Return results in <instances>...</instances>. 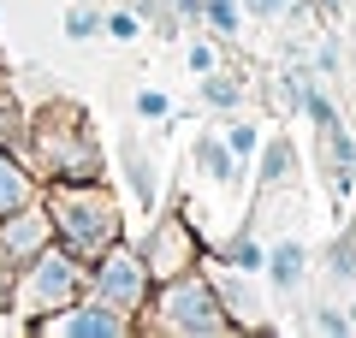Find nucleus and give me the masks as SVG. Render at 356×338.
<instances>
[{"instance_id": "f257e3e1", "label": "nucleus", "mask_w": 356, "mask_h": 338, "mask_svg": "<svg viewBox=\"0 0 356 338\" xmlns=\"http://www.w3.org/2000/svg\"><path fill=\"white\" fill-rule=\"evenodd\" d=\"M42 208H48V220H54V238L72 255H83V261H95L107 243H119V225H125L119 196L102 178H54L48 196H42Z\"/></svg>"}, {"instance_id": "f03ea898", "label": "nucleus", "mask_w": 356, "mask_h": 338, "mask_svg": "<svg viewBox=\"0 0 356 338\" xmlns=\"http://www.w3.org/2000/svg\"><path fill=\"white\" fill-rule=\"evenodd\" d=\"M24 149H30V161H36V172L48 184L54 178H102V143L89 131V113L72 107V101H60V107L30 119Z\"/></svg>"}, {"instance_id": "7ed1b4c3", "label": "nucleus", "mask_w": 356, "mask_h": 338, "mask_svg": "<svg viewBox=\"0 0 356 338\" xmlns=\"http://www.w3.org/2000/svg\"><path fill=\"white\" fill-rule=\"evenodd\" d=\"M149 332H172V338H220V332H238L226 314V303H220L214 279H202L191 267V273H172L161 279V285L149 291Z\"/></svg>"}, {"instance_id": "20e7f679", "label": "nucleus", "mask_w": 356, "mask_h": 338, "mask_svg": "<svg viewBox=\"0 0 356 338\" xmlns=\"http://www.w3.org/2000/svg\"><path fill=\"white\" fill-rule=\"evenodd\" d=\"M89 291V261L83 255H72L60 238L48 243V250H36L24 267H18V291H13V309L24 326H36L42 314L65 309V303H77Z\"/></svg>"}, {"instance_id": "39448f33", "label": "nucleus", "mask_w": 356, "mask_h": 338, "mask_svg": "<svg viewBox=\"0 0 356 338\" xmlns=\"http://www.w3.org/2000/svg\"><path fill=\"white\" fill-rule=\"evenodd\" d=\"M149 291H154V279H149V267H143L137 243H107V250L89 261V297L107 303V309H119V314H131V321L149 309Z\"/></svg>"}, {"instance_id": "423d86ee", "label": "nucleus", "mask_w": 356, "mask_h": 338, "mask_svg": "<svg viewBox=\"0 0 356 338\" xmlns=\"http://www.w3.org/2000/svg\"><path fill=\"white\" fill-rule=\"evenodd\" d=\"M143 267H149V279L161 285V279L172 273H191L196 261H202V238H196V225L184 220V214H161V220L149 225V238L137 243Z\"/></svg>"}, {"instance_id": "0eeeda50", "label": "nucleus", "mask_w": 356, "mask_h": 338, "mask_svg": "<svg viewBox=\"0 0 356 338\" xmlns=\"http://www.w3.org/2000/svg\"><path fill=\"white\" fill-rule=\"evenodd\" d=\"M36 332H42V338H125V332H137V321H131V314H119V309H107V303H95V297L83 291L77 303L42 314Z\"/></svg>"}, {"instance_id": "6e6552de", "label": "nucleus", "mask_w": 356, "mask_h": 338, "mask_svg": "<svg viewBox=\"0 0 356 338\" xmlns=\"http://www.w3.org/2000/svg\"><path fill=\"white\" fill-rule=\"evenodd\" d=\"M48 243H54V220H48V208H42V196L24 202V208H13V214H0V255H6V261L24 267L30 255L48 250Z\"/></svg>"}, {"instance_id": "1a4fd4ad", "label": "nucleus", "mask_w": 356, "mask_h": 338, "mask_svg": "<svg viewBox=\"0 0 356 338\" xmlns=\"http://www.w3.org/2000/svg\"><path fill=\"white\" fill-rule=\"evenodd\" d=\"M321 143H327V184H332V202H344L350 196V184H356V137L344 125H332V131H321Z\"/></svg>"}, {"instance_id": "9d476101", "label": "nucleus", "mask_w": 356, "mask_h": 338, "mask_svg": "<svg viewBox=\"0 0 356 338\" xmlns=\"http://www.w3.org/2000/svg\"><path fill=\"white\" fill-rule=\"evenodd\" d=\"M261 273H267V285H273V291H280V297H285V291H297V285H303V279H309V250H303V243H297V238H280V243H273V250H267Z\"/></svg>"}, {"instance_id": "9b49d317", "label": "nucleus", "mask_w": 356, "mask_h": 338, "mask_svg": "<svg viewBox=\"0 0 356 338\" xmlns=\"http://www.w3.org/2000/svg\"><path fill=\"white\" fill-rule=\"evenodd\" d=\"M196 166H202V178H208V184H220V190H232L243 178V161L232 154V143L220 137V131H208V137L196 143Z\"/></svg>"}, {"instance_id": "f8f14e48", "label": "nucleus", "mask_w": 356, "mask_h": 338, "mask_svg": "<svg viewBox=\"0 0 356 338\" xmlns=\"http://www.w3.org/2000/svg\"><path fill=\"white\" fill-rule=\"evenodd\" d=\"M214 291H220V303H226V314H232V326H255L261 321V297H255V285H243V273L238 267H220V279H214Z\"/></svg>"}, {"instance_id": "ddd939ff", "label": "nucleus", "mask_w": 356, "mask_h": 338, "mask_svg": "<svg viewBox=\"0 0 356 338\" xmlns=\"http://www.w3.org/2000/svg\"><path fill=\"white\" fill-rule=\"evenodd\" d=\"M24 202H36V178H30V166L0 143V214L24 208Z\"/></svg>"}, {"instance_id": "4468645a", "label": "nucleus", "mask_w": 356, "mask_h": 338, "mask_svg": "<svg viewBox=\"0 0 356 338\" xmlns=\"http://www.w3.org/2000/svg\"><path fill=\"white\" fill-rule=\"evenodd\" d=\"M261 190H285V184H297V143L291 137H273L261 149Z\"/></svg>"}, {"instance_id": "2eb2a0df", "label": "nucleus", "mask_w": 356, "mask_h": 338, "mask_svg": "<svg viewBox=\"0 0 356 338\" xmlns=\"http://www.w3.org/2000/svg\"><path fill=\"white\" fill-rule=\"evenodd\" d=\"M125 184H131V202L149 214L154 208V166L143 154V143H125Z\"/></svg>"}, {"instance_id": "dca6fc26", "label": "nucleus", "mask_w": 356, "mask_h": 338, "mask_svg": "<svg viewBox=\"0 0 356 338\" xmlns=\"http://www.w3.org/2000/svg\"><path fill=\"white\" fill-rule=\"evenodd\" d=\"M196 95H202L208 113H232L243 101V83H238V77H220V72H202V77H196Z\"/></svg>"}, {"instance_id": "f3484780", "label": "nucleus", "mask_w": 356, "mask_h": 338, "mask_svg": "<svg viewBox=\"0 0 356 338\" xmlns=\"http://www.w3.org/2000/svg\"><path fill=\"white\" fill-rule=\"evenodd\" d=\"M220 261H226V267H238V273H261L267 250H261V243H255V232H250V225H243L238 238H232L226 250H220Z\"/></svg>"}, {"instance_id": "a211bd4d", "label": "nucleus", "mask_w": 356, "mask_h": 338, "mask_svg": "<svg viewBox=\"0 0 356 338\" xmlns=\"http://www.w3.org/2000/svg\"><path fill=\"white\" fill-rule=\"evenodd\" d=\"M202 24L214 30L220 42H232L243 30V6H238V0H202Z\"/></svg>"}, {"instance_id": "6ab92c4d", "label": "nucleus", "mask_w": 356, "mask_h": 338, "mask_svg": "<svg viewBox=\"0 0 356 338\" xmlns=\"http://www.w3.org/2000/svg\"><path fill=\"white\" fill-rule=\"evenodd\" d=\"M65 36H72V42L102 36V13H95V6H83V0H72V6H65Z\"/></svg>"}, {"instance_id": "aec40b11", "label": "nucleus", "mask_w": 356, "mask_h": 338, "mask_svg": "<svg viewBox=\"0 0 356 338\" xmlns=\"http://www.w3.org/2000/svg\"><path fill=\"white\" fill-rule=\"evenodd\" d=\"M327 273L339 279V285H356V238L344 232L339 243H332V255H327Z\"/></svg>"}, {"instance_id": "412c9836", "label": "nucleus", "mask_w": 356, "mask_h": 338, "mask_svg": "<svg viewBox=\"0 0 356 338\" xmlns=\"http://www.w3.org/2000/svg\"><path fill=\"white\" fill-rule=\"evenodd\" d=\"M102 30H107L113 42H137V36H143V13H137V6H119V13H102Z\"/></svg>"}, {"instance_id": "4be33fe9", "label": "nucleus", "mask_w": 356, "mask_h": 338, "mask_svg": "<svg viewBox=\"0 0 356 338\" xmlns=\"http://www.w3.org/2000/svg\"><path fill=\"white\" fill-rule=\"evenodd\" d=\"M226 143H232L238 161H250V154L261 149V125H255V119H232V125H226Z\"/></svg>"}, {"instance_id": "5701e85b", "label": "nucleus", "mask_w": 356, "mask_h": 338, "mask_svg": "<svg viewBox=\"0 0 356 338\" xmlns=\"http://www.w3.org/2000/svg\"><path fill=\"white\" fill-rule=\"evenodd\" d=\"M309 332H332V338H344V332H356V321H350V314H339V309H315V314H309Z\"/></svg>"}, {"instance_id": "b1692460", "label": "nucleus", "mask_w": 356, "mask_h": 338, "mask_svg": "<svg viewBox=\"0 0 356 338\" xmlns=\"http://www.w3.org/2000/svg\"><path fill=\"white\" fill-rule=\"evenodd\" d=\"M250 18H291L297 13V0H238Z\"/></svg>"}, {"instance_id": "393cba45", "label": "nucleus", "mask_w": 356, "mask_h": 338, "mask_svg": "<svg viewBox=\"0 0 356 338\" xmlns=\"http://www.w3.org/2000/svg\"><path fill=\"white\" fill-rule=\"evenodd\" d=\"M137 113H143V119H166V113H172V95H161V89H143V95H137Z\"/></svg>"}, {"instance_id": "a878e982", "label": "nucleus", "mask_w": 356, "mask_h": 338, "mask_svg": "<svg viewBox=\"0 0 356 338\" xmlns=\"http://www.w3.org/2000/svg\"><path fill=\"white\" fill-rule=\"evenodd\" d=\"M24 137V119H18V107L6 95H0V143H18Z\"/></svg>"}, {"instance_id": "bb28decb", "label": "nucleus", "mask_w": 356, "mask_h": 338, "mask_svg": "<svg viewBox=\"0 0 356 338\" xmlns=\"http://www.w3.org/2000/svg\"><path fill=\"white\" fill-rule=\"evenodd\" d=\"M13 291H18V261H6V255H0V314L13 309Z\"/></svg>"}, {"instance_id": "cd10ccee", "label": "nucleus", "mask_w": 356, "mask_h": 338, "mask_svg": "<svg viewBox=\"0 0 356 338\" xmlns=\"http://www.w3.org/2000/svg\"><path fill=\"white\" fill-rule=\"evenodd\" d=\"M184 60H191V72L202 77V72H214V65H220V54L208 48V42H191V54H184Z\"/></svg>"}, {"instance_id": "c85d7f7f", "label": "nucleus", "mask_w": 356, "mask_h": 338, "mask_svg": "<svg viewBox=\"0 0 356 338\" xmlns=\"http://www.w3.org/2000/svg\"><path fill=\"white\" fill-rule=\"evenodd\" d=\"M166 18H178V24H202V0H166Z\"/></svg>"}, {"instance_id": "c756f323", "label": "nucleus", "mask_w": 356, "mask_h": 338, "mask_svg": "<svg viewBox=\"0 0 356 338\" xmlns=\"http://www.w3.org/2000/svg\"><path fill=\"white\" fill-rule=\"evenodd\" d=\"M309 72H315V77H332V72H339V48H332V42H321L315 60H309Z\"/></svg>"}, {"instance_id": "7c9ffc66", "label": "nucleus", "mask_w": 356, "mask_h": 338, "mask_svg": "<svg viewBox=\"0 0 356 338\" xmlns=\"http://www.w3.org/2000/svg\"><path fill=\"white\" fill-rule=\"evenodd\" d=\"M339 6H344V0H321V13H339Z\"/></svg>"}, {"instance_id": "2f4dec72", "label": "nucleus", "mask_w": 356, "mask_h": 338, "mask_svg": "<svg viewBox=\"0 0 356 338\" xmlns=\"http://www.w3.org/2000/svg\"><path fill=\"white\" fill-rule=\"evenodd\" d=\"M350 238H356V225H350Z\"/></svg>"}]
</instances>
